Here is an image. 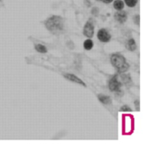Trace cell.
Returning <instances> with one entry per match:
<instances>
[{"mask_svg":"<svg viewBox=\"0 0 163 153\" xmlns=\"http://www.w3.org/2000/svg\"><path fill=\"white\" fill-rule=\"evenodd\" d=\"M45 26L52 34H60L64 29L63 18L59 16H52L45 21Z\"/></svg>","mask_w":163,"mask_h":153,"instance_id":"obj_1","label":"cell"},{"mask_svg":"<svg viewBox=\"0 0 163 153\" xmlns=\"http://www.w3.org/2000/svg\"><path fill=\"white\" fill-rule=\"evenodd\" d=\"M111 62L118 72L123 73L128 70L129 64L126 63L125 58L119 54H114L111 57Z\"/></svg>","mask_w":163,"mask_h":153,"instance_id":"obj_2","label":"cell"},{"mask_svg":"<svg viewBox=\"0 0 163 153\" xmlns=\"http://www.w3.org/2000/svg\"><path fill=\"white\" fill-rule=\"evenodd\" d=\"M97 37L100 41L105 42L106 43V42H108L110 41L111 36L110 34L108 33L107 29H100L98 31Z\"/></svg>","mask_w":163,"mask_h":153,"instance_id":"obj_3","label":"cell"},{"mask_svg":"<svg viewBox=\"0 0 163 153\" xmlns=\"http://www.w3.org/2000/svg\"><path fill=\"white\" fill-rule=\"evenodd\" d=\"M121 83L117 79L116 76H114L109 82V88L111 91H118L121 87Z\"/></svg>","mask_w":163,"mask_h":153,"instance_id":"obj_4","label":"cell"},{"mask_svg":"<svg viewBox=\"0 0 163 153\" xmlns=\"http://www.w3.org/2000/svg\"><path fill=\"white\" fill-rule=\"evenodd\" d=\"M84 35L87 37H92L94 35V26L92 23L87 22L84 28Z\"/></svg>","mask_w":163,"mask_h":153,"instance_id":"obj_5","label":"cell"},{"mask_svg":"<svg viewBox=\"0 0 163 153\" xmlns=\"http://www.w3.org/2000/svg\"><path fill=\"white\" fill-rule=\"evenodd\" d=\"M115 18L119 23H124L126 21L127 15H126V13L125 11H118V12H116L115 14Z\"/></svg>","mask_w":163,"mask_h":153,"instance_id":"obj_6","label":"cell"},{"mask_svg":"<svg viewBox=\"0 0 163 153\" xmlns=\"http://www.w3.org/2000/svg\"><path fill=\"white\" fill-rule=\"evenodd\" d=\"M64 76H65V78L68 79V80L72 81V82H74V83L81 84V85H83L84 87H86L85 83H84L81 79H80L78 77H76V75H73V74H65V75H64Z\"/></svg>","mask_w":163,"mask_h":153,"instance_id":"obj_7","label":"cell"},{"mask_svg":"<svg viewBox=\"0 0 163 153\" xmlns=\"http://www.w3.org/2000/svg\"><path fill=\"white\" fill-rule=\"evenodd\" d=\"M114 8L117 11H122L124 8V3L122 0H116L114 2Z\"/></svg>","mask_w":163,"mask_h":153,"instance_id":"obj_8","label":"cell"},{"mask_svg":"<svg viewBox=\"0 0 163 153\" xmlns=\"http://www.w3.org/2000/svg\"><path fill=\"white\" fill-rule=\"evenodd\" d=\"M136 44L134 39H130L126 44V48L130 50V51H134L136 49Z\"/></svg>","mask_w":163,"mask_h":153,"instance_id":"obj_9","label":"cell"},{"mask_svg":"<svg viewBox=\"0 0 163 153\" xmlns=\"http://www.w3.org/2000/svg\"><path fill=\"white\" fill-rule=\"evenodd\" d=\"M98 99L103 104L111 103V99L108 96H105V95H103V94H99L98 95Z\"/></svg>","mask_w":163,"mask_h":153,"instance_id":"obj_10","label":"cell"},{"mask_svg":"<svg viewBox=\"0 0 163 153\" xmlns=\"http://www.w3.org/2000/svg\"><path fill=\"white\" fill-rule=\"evenodd\" d=\"M84 48L86 50H91L93 48V41L90 39L86 40L84 42Z\"/></svg>","mask_w":163,"mask_h":153,"instance_id":"obj_11","label":"cell"},{"mask_svg":"<svg viewBox=\"0 0 163 153\" xmlns=\"http://www.w3.org/2000/svg\"><path fill=\"white\" fill-rule=\"evenodd\" d=\"M35 49L37 50L38 52H41V53H45V52H47V49L44 45L40 44H37L35 45Z\"/></svg>","mask_w":163,"mask_h":153,"instance_id":"obj_12","label":"cell"},{"mask_svg":"<svg viewBox=\"0 0 163 153\" xmlns=\"http://www.w3.org/2000/svg\"><path fill=\"white\" fill-rule=\"evenodd\" d=\"M124 1L126 5L129 7H134L138 3V0H124Z\"/></svg>","mask_w":163,"mask_h":153,"instance_id":"obj_13","label":"cell"},{"mask_svg":"<svg viewBox=\"0 0 163 153\" xmlns=\"http://www.w3.org/2000/svg\"><path fill=\"white\" fill-rule=\"evenodd\" d=\"M120 111L121 112H132V109L130 108L128 106H124V107H122V108L120 109Z\"/></svg>","mask_w":163,"mask_h":153,"instance_id":"obj_14","label":"cell"},{"mask_svg":"<svg viewBox=\"0 0 163 153\" xmlns=\"http://www.w3.org/2000/svg\"><path fill=\"white\" fill-rule=\"evenodd\" d=\"M134 21H135L136 25H138V26L139 25V16L136 15L134 17Z\"/></svg>","mask_w":163,"mask_h":153,"instance_id":"obj_15","label":"cell"},{"mask_svg":"<svg viewBox=\"0 0 163 153\" xmlns=\"http://www.w3.org/2000/svg\"><path fill=\"white\" fill-rule=\"evenodd\" d=\"M102 1L103 3H111L113 0H101Z\"/></svg>","mask_w":163,"mask_h":153,"instance_id":"obj_16","label":"cell"},{"mask_svg":"<svg viewBox=\"0 0 163 153\" xmlns=\"http://www.w3.org/2000/svg\"><path fill=\"white\" fill-rule=\"evenodd\" d=\"M97 1H100V0H97Z\"/></svg>","mask_w":163,"mask_h":153,"instance_id":"obj_17","label":"cell"}]
</instances>
